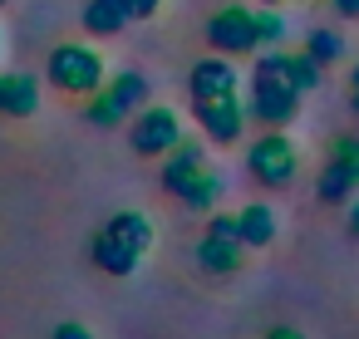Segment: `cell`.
<instances>
[{
    "instance_id": "5bb4252c",
    "label": "cell",
    "mask_w": 359,
    "mask_h": 339,
    "mask_svg": "<svg viewBox=\"0 0 359 339\" xmlns=\"http://www.w3.org/2000/svg\"><path fill=\"white\" fill-rule=\"evenodd\" d=\"M128 20H133L128 0H89V6H84V30L89 35H118Z\"/></svg>"
},
{
    "instance_id": "7c38bea8",
    "label": "cell",
    "mask_w": 359,
    "mask_h": 339,
    "mask_svg": "<svg viewBox=\"0 0 359 339\" xmlns=\"http://www.w3.org/2000/svg\"><path fill=\"white\" fill-rule=\"evenodd\" d=\"M40 109V89L30 74H0V113L11 118H30Z\"/></svg>"
},
{
    "instance_id": "7a4b0ae2",
    "label": "cell",
    "mask_w": 359,
    "mask_h": 339,
    "mask_svg": "<svg viewBox=\"0 0 359 339\" xmlns=\"http://www.w3.org/2000/svg\"><path fill=\"white\" fill-rule=\"evenodd\" d=\"M163 187L177 192V197L192 202V207H207V202L217 197V177L207 172V158H202L197 143H177V148L168 153V162H163Z\"/></svg>"
},
{
    "instance_id": "5b68a950",
    "label": "cell",
    "mask_w": 359,
    "mask_h": 339,
    "mask_svg": "<svg viewBox=\"0 0 359 339\" xmlns=\"http://www.w3.org/2000/svg\"><path fill=\"white\" fill-rule=\"evenodd\" d=\"M246 162H251V177H256L261 187H290V182H295V172H300L295 143H290L285 133H276V128H271L266 138H256V143H251Z\"/></svg>"
},
{
    "instance_id": "3957f363",
    "label": "cell",
    "mask_w": 359,
    "mask_h": 339,
    "mask_svg": "<svg viewBox=\"0 0 359 339\" xmlns=\"http://www.w3.org/2000/svg\"><path fill=\"white\" fill-rule=\"evenodd\" d=\"M251 118L256 123H290L295 113H300V89L285 79V74H276L266 60H256V74H251Z\"/></svg>"
},
{
    "instance_id": "277c9868",
    "label": "cell",
    "mask_w": 359,
    "mask_h": 339,
    "mask_svg": "<svg viewBox=\"0 0 359 339\" xmlns=\"http://www.w3.org/2000/svg\"><path fill=\"white\" fill-rule=\"evenodd\" d=\"M50 84L65 89V94L94 99L104 89V60L89 45H55L50 50Z\"/></svg>"
},
{
    "instance_id": "9c48e42d",
    "label": "cell",
    "mask_w": 359,
    "mask_h": 339,
    "mask_svg": "<svg viewBox=\"0 0 359 339\" xmlns=\"http://www.w3.org/2000/svg\"><path fill=\"white\" fill-rule=\"evenodd\" d=\"M246 113H251V109H246L236 94H222V99H202V104H197V123L207 128L212 143H236L241 128H246Z\"/></svg>"
},
{
    "instance_id": "d6986e66",
    "label": "cell",
    "mask_w": 359,
    "mask_h": 339,
    "mask_svg": "<svg viewBox=\"0 0 359 339\" xmlns=\"http://www.w3.org/2000/svg\"><path fill=\"white\" fill-rule=\"evenodd\" d=\"M55 339H94V334H89L79 319H69V324H60V329H55Z\"/></svg>"
},
{
    "instance_id": "52a82bcc",
    "label": "cell",
    "mask_w": 359,
    "mask_h": 339,
    "mask_svg": "<svg viewBox=\"0 0 359 339\" xmlns=\"http://www.w3.org/2000/svg\"><path fill=\"white\" fill-rule=\"evenodd\" d=\"M143 99H148L143 74H118L114 84H104V89L94 94V104H89V123L114 128V123H123L128 113H138V109H143Z\"/></svg>"
},
{
    "instance_id": "44dd1931",
    "label": "cell",
    "mask_w": 359,
    "mask_h": 339,
    "mask_svg": "<svg viewBox=\"0 0 359 339\" xmlns=\"http://www.w3.org/2000/svg\"><path fill=\"white\" fill-rule=\"evenodd\" d=\"M334 11H339L344 20H354V15H359V0H334Z\"/></svg>"
},
{
    "instance_id": "ffe728a7",
    "label": "cell",
    "mask_w": 359,
    "mask_h": 339,
    "mask_svg": "<svg viewBox=\"0 0 359 339\" xmlns=\"http://www.w3.org/2000/svg\"><path fill=\"white\" fill-rule=\"evenodd\" d=\"M128 6H133V15H153V11L163 6V0H128Z\"/></svg>"
},
{
    "instance_id": "6da1fadb",
    "label": "cell",
    "mask_w": 359,
    "mask_h": 339,
    "mask_svg": "<svg viewBox=\"0 0 359 339\" xmlns=\"http://www.w3.org/2000/svg\"><path fill=\"white\" fill-rule=\"evenodd\" d=\"M143 246H148V221L133 216V212H118V216L94 236V261H99V270H109V275H128V270L138 265Z\"/></svg>"
},
{
    "instance_id": "8992f818",
    "label": "cell",
    "mask_w": 359,
    "mask_h": 339,
    "mask_svg": "<svg viewBox=\"0 0 359 339\" xmlns=\"http://www.w3.org/2000/svg\"><path fill=\"white\" fill-rule=\"evenodd\" d=\"M207 45H212L217 55H251V50H261L256 11H246V6H222V11L207 20Z\"/></svg>"
},
{
    "instance_id": "9a60e30c",
    "label": "cell",
    "mask_w": 359,
    "mask_h": 339,
    "mask_svg": "<svg viewBox=\"0 0 359 339\" xmlns=\"http://www.w3.org/2000/svg\"><path fill=\"white\" fill-rule=\"evenodd\" d=\"M197 261H202L207 270L226 275V270H236V261H241V241H236V236H222V231H207V241H197Z\"/></svg>"
},
{
    "instance_id": "603a6c76",
    "label": "cell",
    "mask_w": 359,
    "mask_h": 339,
    "mask_svg": "<svg viewBox=\"0 0 359 339\" xmlns=\"http://www.w3.org/2000/svg\"><path fill=\"white\" fill-rule=\"evenodd\" d=\"M349 231L359 236V202H354V212H349Z\"/></svg>"
},
{
    "instance_id": "cb8c5ba5",
    "label": "cell",
    "mask_w": 359,
    "mask_h": 339,
    "mask_svg": "<svg viewBox=\"0 0 359 339\" xmlns=\"http://www.w3.org/2000/svg\"><path fill=\"white\" fill-rule=\"evenodd\" d=\"M349 84H354V94H359V64H354V74H349Z\"/></svg>"
},
{
    "instance_id": "2e32d148",
    "label": "cell",
    "mask_w": 359,
    "mask_h": 339,
    "mask_svg": "<svg viewBox=\"0 0 359 339\" xmlns=\"http://www.w3.org/2000/svg\"><path fill=\"white\" fill-rule=\"evenodd\" d=\"M236 226H241V241H246V246L276 241V212H271V207H246V212L236 216Z\"/></svg>"
},
{
    "instance_id": "e0dca14e",
    "label": "cell",
    "mask_w": 359,
    "mask_h": 339,
    "mask_svg": "<svg viewBox=\"0 0 359 339\" xmlns=\"http://www.w3.org/2000/svg\"><path fill=\"white\" fill-rule=\"evenodd\" d=\"M305 55H315L320 64H334V60L344 55V40H339L334 30H310V45H305Z\"/></svg>"
},
{
    "instance_id": "ac0fdd59",
    "label": "cell",
    "mask_w": 359,
    "mask_h": 339,
    "mask_svg": "<svg viewBox=\"0 0 359 339\" xmlns=\"http://www.w3.org/2000/svg\"><path fill=\"white\" fill-rule=\"evenodd\" d=\"M256 35H261V45H280L285 40V20L276 11H256Z\"/></svg>"
},
{
    "instance_id": "4fadbf2b",
    "label": "cell",
    "mask_w": 359,
    "mask_h": 339,
    "mask_svg": "<svg viewBox=\"0 0 359 339\" xmlns=\"http://www.w3.org/2000/svg\"><path fill=\"white\" fill-rule=\"evenodd\" d=\"M261 60H266L276 74H285V79L300 89V94L320 89V69H325V64H320L315 55H280V50H271V55H261Z\"/></svg>"
},
{
    "instance_id": "7402d4cb",
    "label": "cell",
    "mask_w": 359,
    "mask_h": 339,
    "mask_svg": "<svg viewBox=\"0 0 359 339\" xmlns=\"http://www.w3.org/2000/svg\"><path fill=\"white\" fill-rule=\"evenodd\" d=\"M266 339H305V334H295V329H271Z\"/></svg>"
},
{
    "instance_id": "30bf717a",
    "label": "cell",
    "mask_w": 359,
    "mask_h": 339,
    "mask_svg": "<svg viewBox=\"0 0 359 339\" xmlns=\"http://www.w3.org/2000/svg\"><path fill=\"white\" fill-rule=\"evenodd\" d=\"M192 104L202 99H222V94H236V69L226 60H197L192 64Z\"/></svg>"
},
{
    "instance_id": "4316f807",
    "label": "cell",
    "mask_w": 359,
    "mask_h": 339,
    "mask_svg": "<svg viewBox=\"0 0 359 339\" xmlns=\"http://www.w3.org/2000/svg\"><path fill=\"white\" fill-rule=\"evenodd\" d=\"M0 6H6V0H0Z\"/></svg>"
},
{
    "instance_id": "d4e9b609",
    "label": "cell",
    "mask_w": 359,
    "mask_h": 339,
    "mask_svg": "<svg viewBox=\"0 0 359 339\" xmlns=\"http://www.w3.org/2000/svg\"><path fill=\"white\" fill-rule=\"evenodd\" d=\"M261 6H285V0H261Z\"/></svg>"
},
{
    "instance_id": "484cf974",
    "label": "cell",
    "mask_w": 359,
    "mask_h": 339,
    "mask_svg": "<svg viewBox=\"0 0 359 339\" xmlns=\"http://www.w3.org/2000/svg\"><path fill=\"white\" fill-rule=\"evenodd\" d=\"M354 113H359V94H354Z\"/></svg>"
},
{
    "instance_id": "ba28073f",
    "label": "cell",
    "mask_w": 359,
    "mask_h": 339,
    "mask_svg": "<svg viewBox=\"0 0 359 339\" xmlns=\"http://www.w3.org/2000/svg\"><path fill=\"white\" fill-rule=\"evenodd\" d=\"M128 138H133V148H138L143 158H168V153L182 143V118H177L172 109H143V113L133 118Z\"/></svg>"
},
{
    "instance_id": "8fae6325",
    "label": "cell",
    "mask_w": 359,
    "mask_h": 339,
    "mask_svg": "<svg viewBox=\"0 0 359 339\" xmlns=\"http://www.w3.org/2000/svg\"><path fill=\"white\" fill-rule=\"evenodd\" d=\"M359 187V153H330V167L320 172V197L325 202H344Z\"/></svg>"
}]
</instances>
